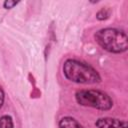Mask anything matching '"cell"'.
<instances>
[{
  "label": "cell",
  "mask_w": 128,
  "mask_h": 128,
  "mask_svg": "<svg viewBox=\"0 0 128 128\" xmlns=\"http://www.w3.org/2000/svg\"><path fill=\"white\" fill-rule=\"evenodd\" d=\"M94 39L102 49L109 53L121 54L128 49V36L121 29L102 28L94 34Z\"/></svg>",
  "instance_id": "cell-2"
},
{
  "label": "cell",
  "mask_w": 128,
  "mask_h": 128,
  "mask_svg": "<svg viewBox=\"0 0 128 128\" xmlns=\"http://www.w3.org/2000/svg\"><path fill=\"white\" fill-rule=\"evenodd\" d=\"M18 4V2L17 1H13V0H6V1H4V3H3V7L5 8V9H11V8H13L14 6H16Z\"/></svg>",
  "instance_id": "cell-8"
},
{
  "label": "cell",
  "mask_w": 128,
  "mask_h": 128,
  "mask_svg": "<svg viewBox=\"0 0 128 128\" xmlns=\"http://www.w3.org/2000/svg\"><path fill=\"white\" fill-rule=\"evenodd\" d=\"M59 128H85L82 124L78 122L77 119L71 116H64L58 122Z\"/></svg>",
  "instance_id": "cell-5"
},
{
  "label": "cell",
  "mask_w": 128,
  "mask_h": 128,
  "mask_svg": "<svg viewBox=\"0 0 128 128\" xmlns=\"http://www.w3.org/2000/svg\"><path fill=\"white\" fill-rule=\"evenodd\" d=\"M110 15H111V10H110V8H107V7H105V8H101L97 13H96V18L98 19V20H106V19H108L109 17H110Z\"/></svg>",
  "instance_id": "cell-7"
},
{
  "label": "cell",
  "mask_w": 128,
  "mask_h": 128,
  "mask_svg": "<svg viewBox=\"0 0 128 128\" xmlns=\"http://www.w3.org/2000/svg\"><path fill=\"white\" fill-rule=\"evenodd\" d=\"M97 128H127V121L114 117H101L95 121Z\"/></svg>",
  "instance_id": "cell-4"
},
{
  "label": "cell",
  "mask_w": 128,
  "mask_h": 128,
  "mask_svg": "<svg viewBox=\"0 0 128 128\" xmlns=\"http://www.w3.org/2000/svg\"><path fill=\"white\" fill-rule=\"evenodd\" d=\"M64 77L77 84H97L101 82L99 72L83 61L77 59H66L62 65Z\"/></svg>",
  "instance_id": "cell-1"
},
{
  "label": "cell",
  "mask_w": 128,
  "mask_h": 128,
  "mask_svg": "<svg viewBox=\"0 0 128 128\" xmlns=\"http://www.w3.org/2000/svg\"><path fill=\"white\" fill-rule=\"evenodd\" d=\"M0 128H14V122L10 115H3L0 117Z\"/></svg>",
  "instance_id": "cell-6"
},
{
  "label": "cell",
  "mask_w": 128,
  "mask_h": 128,
  "mask_svg": "<svg viewBox=\"0 0 128 128\" xmlns=\"http://www.w3.org/2000/svg\"><path fill=\"white\" fill-rule=\"evenodd\" d=\"M4 101H5V92H4V89L2 88V86L0 85V109L2 108V106L4 104Z\"/></svg>",
  "instance_id": "cell-9"
},
{
  "label": "cell",
  "mask_w": 128,
  "mask_h": 128,
  "mask_svg": "<svg viewBox=\"0 0 128 128\" xmlns=\"http://www.w3.org/2000/svg\"><path fill=\"white\" fill-rule=\"evenodd\" d=\"M76 102L84 107L100 111H108L113 107L112 98L104 91L98 89H80L75 92Z\"/></svg>",
  "instance_id": "cell-3"
}]
</instances>
